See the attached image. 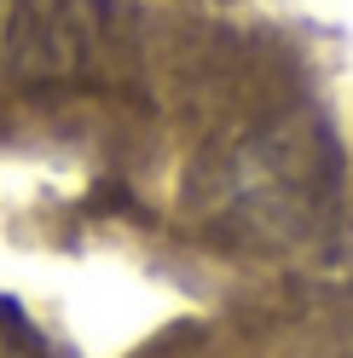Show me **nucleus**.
<instances>
[{"label":"nucleus","mask_w":353,"mask_h":358,"mask_svg":"<svg viewBox=\"0 0 353 358\" xmlns=\"http://www.w3.org/2000/svg\"><path fill=\"white\" fill-rule=\"evenodd\" d=\"M99 0H12L6 52L18 76H76L99 41Z\"/></svg>","instance_id":"obj_1"},{"label":"nucleus","mask_w":353,"mask_h":358,"mask_svg":"<svg viewBox=\"0 0 353 358\" xmlns=\"http://www.w3.org/2000/svg\"><path fill=\"white\" fill-rule=\"evenodd\" d=\"M0 358H47L35 329L24 324V312H12L6 301H0Z\"/></svg>","instance_id":"obj_2"}]
</instances>
